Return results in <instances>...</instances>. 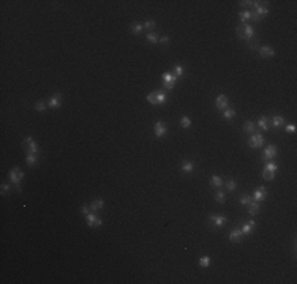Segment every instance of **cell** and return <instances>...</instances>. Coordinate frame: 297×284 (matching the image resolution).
<instances>
[{"label": "cell", "instance_id": "11", "mask_svg": "<svg viewBox=\"0 0 297 284\" xmlns=\"http://www.w3.org/2000/svg\"><path fill=\"white\" fill-rule=\"evenodd\" d=\"M253 197H255V201H258V202L264 201V199L267 197V189H265L264 186H259V188H256V191H255Z\"/></svg>", "mask_w": 297, "mask_h": 284}, {"label": "cell", "instance_id": "19", "mask_svg": "<svg viewBox=\"0 0 297 284\" xmlns=\"http://www.w3.org/2000/svg\"><path fill=\"white\" fill-rule=\"evenodd\" d=\"M258 126L262 131H269V120H267V117H261L259 118V120H258Z\"/></svg>", "mask_w": 297, "mask_h": 284}, {"label": "cell", "instance_id": "28", "mask_svg": "<svg viewBox=\"0 0 297 284\" xmlns=\"http://www.w3.org/2000/svg\"><path fill=\"white\" fill-rule=\"evenodd\" d=\"M158 40H160V36H158L157 33H153V32H150V33H147V41H148V43H152V44H155V43H158Z\"/></svg>", "mask_w": 297, "mask_h": 284}, {"label": "cell", "instance_id": "5", "mask_svg": "<svg viewBox=\"0 0 297 284\" xmlns=\"http://www.w3.org/2000/svg\"><path fill=\"white\" fill-rule=\"evenodd\" d=\"M264 142H265V139H264L262 134H253L250 137V140H248V145L251 149H259V147H262Z\"/></svg>", "mask_w": 297, "mask_h": 284}, {"label": "cell", "instance_id": "3", "mask_svg": "<svg viewBox=\"0 0 297 284\" xmlns=\"http://www.w3.org/2000/svg\"><path fill=\"white\" fill-rule=\"evenodd\" d=\"M22 149L26 150V153H33V155L38 153V144L35 142V139L30 137V136H27L26 139L22 140Z\"/></svg>", "mask_w": 297, "mask_h": 284}, {"label": "cell", "instance_id": "42", "mask_svg": "<svg viewBox=\"0 0 297 284\" xmlns=\"http://www.w3.org/2000/svg\"><path fill=\"white\" fill-rule=\"evenodd\" d=\"M81 213H82V215L85 216V215H89V213H90V207H81Z\"/></svg>", "mask_w": 297, "mask_h": 284}, {"label": "cell", "instance_id": "16", "mask_svg": "<svg viewBox=\"0 0 297 284\" xmlns=\"http://www.w3.org/2000/svg\"><path fill=\"white\" fill-rule=\"evenodd\" d=\"M105 205V201L103 199H95L92 204H90V210L92 211H98V210H101Z\"/></svg>", "mask_w": 297, "mask_h": 284}, {"label": "cell", "instance_id": "41", "mask_svg": "<svg viewBox=\"0 0 297 284\" xmlns=\"http://www.w3.org/2000/svg\"><path fill=\"white\" fill-rule=\"evenodd\" d=\"M286 133H295V125H286Z\"/></svg>", "mask_w": 297, "mask_h": 284}, {"label": "cell", "instance_id": "25", "mask_svg": "<svg viewBox=\"0 0 297 284\" xmlns=\"http://www.w3.org/2000/svg\"><path fill=\"white\" fill-rule=\"evenodd\" d=\"M193 169H194V164L191 161H183L182 163V171L183 172H191Z\"/></svg>", "mask_w": 297, "mask_h": 284}, {"label": "cell", "instance_id": "13", "mask_svg": "<svg viewBox=\"0 0 297 284\" xmlns=\"http://www.w3.org/2000/svg\"><path fill=\"white\" fill-rule=\"evenodd\" d=\"M242 230L240 229H234V230H231V234H229V240L232 242V243H240V240H242Z\"/></svg>", "mask_w": 297, "mask_h": 284}, {"label": "cell", "instance_id": "35", "mask_svg": "<svg viewBox=\"0 0 297 284\" xmlns=\"http://www.w3.org/2000/svg\"><path fill=\"white\" fill-rule=\"evenodd\" d=\"M262 177H264V180H274L275 174L270 172V171H267V169H264V171H262Z\"/></svg>", "mask_w": 297, "mask_h": 284}, {"label": "cell", "instance_id": "32", "mask_svg": "<svg viewBox=\"0 0 297 284\" xmlns=\"http://www.w3.org/2000/svg\"><path fill=\"white\" fill-rule=\"evenodd\" d=\"M49 106H47V103L46 101H38V103H35V111H44V109H47Z\"/></svg>", "mask_w": 297, "mask_h": 284}, {"label": "cell", "instance_id": "38", "mask_svg": "<svg viewBox=\"0 0 297 284\" xmlns=\"http://www.w3.org/2000/svg\"><path fill=\"white\" fill-rule=\"evenodd\" d=\"M250 202H251L250 196H242V197H240V204H242V205H248Z\"/></svg>", "mask_w": 297, "mask_h": 284}, {"label": "cell", "instance_id": "39", "mask_svg": "<svg viewBox=\"0 0 297 284\" xmlns=\"http://www.w3.org/2000/svg\"><path fill=\"white\" fill-rule=\"evenodd\" d=\"M174 71H176V78H177V76H182V73H183L182 65H176V66H174Z\"/></svg>", "mask_w": 297, "mask_h": 284}, {"label": "cell", "instance_id": "9", "mask_svg": "<svg viewBox=\"0 0 297 284\" xmlns=\"http://www.w3.org/2000/svg\"><path fill=\"white\" fill-rule=\"evenodd\" d=\"M47 106L51 107V109H59V107L62 106V95H59V93L54 95V97L47 101Z\"/></svg>", "mask_w": 297, "mask_h": 284}, {"label": "cell", "instance_id": "24", "mask_svg": "<svg viewBox=\"0 0 297 284\" xmlns=\"http://www.w3.org/2000/svg\"><path fill=\"white\" fill-rule=\"evenodd\" d=\"M180 126H182L183 130H188V128L191 126V120H190V117L183 115V117L180 118Z\"/></svg>", "mask_w": 297, "mask_h": 284}, {"label": "cell", "instance_id": "17", "mask_svg": "<svg viewBox=\"0 0 297 284\" xmlns=\"http://www.w3.org/2000/svg\"><path fill=\"white\" fill-rule=\"evenodd\" d=\"M248 205H250V207H248V213H250L251 216H256L258 213H259V204H258V202H250Z\"/></svg>", "mask_w": 297, "mask_h": 284}, {"label": "cell", "instance_id": "31", "mask_svg": "<svg viewBox=\"0 0 297 284\" xmlns=\"http://www.w3.org/2000/svg\"><path fill=\"white\" fill-rule=\"evenodd\" d=\"M147 101L150 103V104H153V106H158V103H157V92H152L150 95H148Z\"/></svg>", "mask_w": 297, "mask_h": 284}, {"label": "cell", "instance_id": "43", "mask_svg": "<svg viewBox=\"0 0 297 284\" xmlns=\"http://www.w3.org/2000/svg\"><path fill=\"white\" fill-rule=\"evenodd\" d=\"M7 191H10V185L3 183V185H2V194H7Z\"/></svg>", "mask_w": 297, "mask_h": 284}, {"label": "cell", "instance_id": "8", "mask_svg": "<svg viewBox=\"0 0 297 284\" xmlns=\"http://www.w3.org/2000/svg\"><path fill=\"white\" fill-rule=\"evenodd\" d=\"M259 55L264 59H270V57L275 55V51H274V47H270V46H262V47H259Z\"/></svg>", "mask_w": 297, "mask_h": 284}, {"label": "cell", "instance_id": "21", "mask_svg": "<svg viewBox=\"0 0 297 284\" xmlns=\"http://www.w3.org/2000/svg\"><path fill=\"white\" fill-rule=\"evenodd\" d=\"M26 161H27V164H29V166H35V164L38 163V156H37V155H33V153H27Z\"/></svg>", "mask_w": 297, "mask_h": 284}, {"label": "cell", "instance_id": "30", "mask_svg": "<svg viewBox=\"0 0 297 284\" xmlns=\"http://www.w3.org/2000/svg\"><path fill=\"white\" fill-rule=\"evenodd\" d=\"M215 201H217V202H220V204H223V202L226 201L225 193H223V191H217V193H215Z\"/></svg>", "mask_w": 297, "mask_h": 284}, {"label": "cell", "instance_id": "26", "mask_svg": "<svg viewBox=\"0 0 297 284\" xmlns=\"http://www.w3.org/2000/svg\"><path fill=\"white\" fill-rule=\"evenodd\" d=\"M166 100H168V97H166L164 92H157V103L158 104H164Z\"/></svg>", "mask_w": 297, "mask_h": 284}, {"label": "cell", "instance_id": "22", "mask_svg": "<svg viewBox=\"0 0 297 284\" xmlns=\"http://www.w3.org/2000/svg\"><path fill=\"white\" fill-rule=\"evenodd\" d=\"M223 117H225L226 120H232L236 117V109H225L223 111Z\"/></svg>", "mask_w": 297, "mask_h": 284}, {"label": "cell", "instance_id": "40", "mask_svg": "<svg viewBox=\"0 0 297 284\" xmlns=\"http://www.w3.org/2000/svg\"><path fill=\"white\" fill-rule=\"evenodd\" d=\"M158 41H160L161 44H164V46H168V44H169V36H166V35H164V36H161V38L158 40Z\"/></svg>", "mask_w": 297, "mask_h": 284}, {"label": "cell", "instance_id": "33", "mask_svg": "<svg viewBox=\"0 0 297 284\" xmlns=\"http://www.w3.org/2000/svg\"><path fill=\"white\" fill-rule=\"evenodd\" d=\"M226 188H228V191H234V189L237 188V183H236V180L229 178V180L226 182Z\"/></svg>", "mask_w": 297, "mask_h": 284}, {"label": "cell", "instance_id": "44", "mask_svg": "<svg viewBox=\"0 0 297 284\" xmlns=\"http://www.w3.org/2000/svg\"><path fill=\"white\" fill-rule=\"evenodd\" d=\"M242 7H253V2H248V0H243V2H240Z\"/></svg>", "mask_w": 297, "mask_h": 284}, {"label": "cell", "instance_id": "4", "mask_svg": "<svg viewBox=\"0 0 297 284\" xmlns=\"http://www.w3.org/2000/svg\"><path fill=\"white\" fill-rule=\"evenodd\" d=\"M176 82H177V78L174 73H164L163 74V84H164L166 90H172L176 87Z\"/></svg>", "mask_w": 297, "mask_h": 284}, {"label": "cell", "instance_id": "34", "mask_svg": "<svg viewBox=\"0 0 297 284\" xmlns=\"http://www.w3.org/2000/svg\"><path fill=\"white\" fill-rule=\"evenodd\" d=\"M142 26H141V24H133V26H131V32L134 33V35H139L141 32H142Z\"/></svg>", "mask_w": 297, "mask_h": 284}, {"label": "cell", "instance_id": "7", "mask_svg": "<svg viewBox=\"0 0 297 284\" xmlns=\"http://www.w3.org/2000/svg\"><path fill=\"white\" fill-rule=\"evenodd\" d=\"M209 220H210V223L215 224L217 227H221V226H225V224L228 223L226 216H223V215H210Z\"/></svg>", "mask_w": 297, "mask_h": 284}, {"label": "cell", "instance_id": "2", "mask_svg": "<svg viewBox=\"0 0 297 284\" xmlns=\"http://www.w3.org/2000/svg\"><path fill=\"white\" fill-rule=\"evenodd\" d=\"M22 178H24V172L17 168V166L10 171V180H11V183L14 185V188H16V191H17V193L22 191V189H21V185H19Z\"/></svg>", "mask_w": 297, "mask_h": 284}, {"label": "cell", "instance_id": "6", "mask_svg": "<svg viewBox=\"0 0 297 284\" xmlns=\"http://www.w3.org/2000/svg\"><path fill=\"white\" fill-rule=\"evenodd\" d=\"M85 221H87L89 227H100V226L103 224L101 218H98V216L95 215V211H93V213H89V215H85Z\"/></svg>", "mask_w": 297, "mask_h": 284}, {"label": "cell", "instance_id": "14", "mask_svg": "<svg viewBox=\"0 0 297 284\" xmlns=\"http://www.w3.org/2000/svg\"><path fill=\"white\" fill-rule=\"evenodd\" d=\"M166 134V125L163 122H157L155 123V136L157 137H163Z\"/></svg>", "mask_w": 297, "mask_h": 284}, {"label": "cell", "instance_id": "20", "mask_svg": "<svg viewBox=\"0 0 297 284\" xmlns=\"http://www.w3.org/2000/svg\"><path fill=\"white\" fill-rule=\"evenodd\" d=\"M223 183H225V182L221 180V177H218V175H212V177H210V185H212V186L220 188V186H223Z\"/></svg>", "mask_w": 297, "mask_h": 284}, {"label": "cell", "instance_id": "29", "mask_svg": "<svg viewBox=\"0 0 297 284\" xmlns=\"http://www.w3.org/2000/svg\"><path fill=\"white\" fill-rule=\"evenodd\" d=\"M243 131L245 133H253L255 131V123L253 122H245L243 123Z\"/></svg>", "mask_w": 297, "mask_h": 284}, {"label": "cell", "instance_id": "45", "mask_svg": "<svg viewBox=\"0 0 297 284\" xmlns=\"http://www.w3.org/2000/svg\"><path fill=\"white\" fill-rule=\"evenodd\" d=\"M248 46H250V49H253V51L258 49V43H248Z\"/></svg>", "mask_w": 297, "mask_h": 284}, {"label": "cell", "instance_id": "12", "mask_svg": "<svg viewBox=\"0 0 297 284\" xmlns=\"http://www.w3.org/2000/svg\"><path fill=\"white\" fill-rule=\"evenodd\" d=\"M217 109H220V111L228 109V97H225V95H218V98H217Z\"/></svg>", "mask_w": 297, "mask_h": 284}, {"label": "cell", "instance_id": "23", "mask_svg": "<svg viewBox=\"0 0 297 284\" xmlns=\"http://www.w3.org/2000/svg\"><path fill=\"white\" fill-rule=\"evenodd\" d=\"M251 11L248 10V11H242V13H239V17H240V21L242 22H246V21H251Z\"/></svg>", "mask_w": 297, "mask_h": 284}, {"label": "cell", "instance_id": "10", "mask_svg": "<svg viewBox=\"0 0 297 284\" xmlns=\"http://www.w3.org/2000/svg\"><path fill=\"white\" fill-rule=\"evenodd\" d=\"M277 153H278V150H277L275 145H269V147H265L262 158H264V159H272V158H275V156H277Z\"/></svg>", "mask_w": 297, "mask_h": 284}, {"label": "cell", "instance_id": "15", "mask_svg": "<svg viewBox=\"0 0 297 284\" xmlns=\"http://www.w3.org/2000/svg\"><path fill=\"white\" fill-rule=\"evenodd\" d=\"M253 227H255V221L251 220L250 223L243 224V227H242L240 230H242V234H243V235H250V234H253Z\"/></svg>", "mask_w": 297, "mask_h": 284}, {"label": "cell", "instance_id": "36", "mask_svg": "<svg viewBox=\"0 0 297 284\" xmlns=\"http://www.w3.org/2000/svg\"><path fill=\"white\" fill-rule=\"evenodd\" d=\"M265 169H267V171H270V172H274V174H275V172L278 171V166H277L275 163H267V164H265Z\"/></svg>", "mask_w": 297, "mask_h": 284}, {"label": "cell", "instance_id": "1", "mask_svg": "<svg viewBox=\"0 0 297 284\" xmlns=\"http://www.w3.org/2000/svg\"><path fill=\"white\" fill-rule=\"evenodd\" d=\"M236 33H237V36L240 40H246V41L255 36V30H253V27L250 26V24H240V26H237Z\"/></svg>", "mask_w": 297, "mask_h": 284}, {"label": "cell", "instance_id": "37", "mask_svg": "<svg viewBox=\"0 0 297 284\" xmlns=\"http://www.w3.org/2000/svg\"><path fill=\"white\" fill-rule=\"evenodd\" d=\"M144 29H148V30H153L155 29V21H147L144 24Z\"/></svg>", "mask_w": 297, "mask_h": 284}, {"label": "cell", "instance_id": "27", "mask_svg": "<svg viewBox=\"0 0 297 284\" xmlns=\"http://www.w3.org/2000/svg\"><path fill=\"white\" fill-rule=\"evenodd\" d=\"M199 265H201L202 268H207V267L210 265V257H209V256H202V257L199 259Z\"/></svg>", "mask_w": 297, "mask_h": 284}, {"label": "cell", "instance_id": "18", "mask_svg": "<svg viewBox=\"0 0 297 284\" xmlns=\"http://www.w3.org/2000/svg\"><path fill=\"white\" fill-rule=\"evenodd\" d=\"M272 125H274L275 128L283 126V125H285V118H283V115H275L274 118H272Z\"/></svg>", "mask_w": 297, "mask_h": 284}]
</instances>
